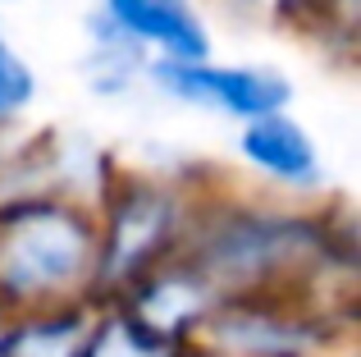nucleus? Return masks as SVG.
Segmentation results:
<instances>
[{
    "label": "nucleus",
    "instance_id": "obj_1",
    "mask_svg": "<svg viewBox=\"0 0 361 357\" xmlns=\"http://www.w3.org/2000/svg\"><path fill=\"white\" fill-rule=\"evenodd\" d=\"M183 257L220 294H265V289L311 294V279H329L334 261L353 266V238L338 243L334 224L307 206L224 197L202 188Z\"/></svg>",
    "mask_w": 361,
    "mask_h": 357
},
{
    "label": "nucleus",
    "instance_id": "obj_2",
    "mask_svg": "<svg viewBox=\"0 0 361 357\" xmlns=\"http://www.w3.org/2000/svg\"><path fill=\"white\" fill-rule=\"evenodd\" d=\"M97 284V211L64 193L0 202V312L92 307Z\"/></svg>",
    "mask_w": 361,
    "mask_h": 357
},
{
    "label": "nucleus",
    "instance_id": "obj_3",
    "mask_svg": "<svg viewBox=\"0 0 361 357\" xmlns=\"http://www.w3.org/2000/svg\"><path fill=\"white\" fill-rule=\"evenodd\" d=\"M202 188L169 174H133L115 170L92 202L97 211V284L101 303L115 298L142 270L160 266L165 257L183 252L192 229Z\"/></svg>",
    "mask_w": 361,
    "mask_h": 357
},
{
    "label": "nucleus",
    "instance_id": "obj_4",
    "mask_svg": "<svg viewBox=\"0 0 361 357\" xmlns=\"http://www.w3.org/2000/svg\"><path fill=\"white\" fill-rule=\"evenodd\" d=\"M338 325L329 303L293 289L224 294L206 316L202 339L224 357H334Z\"/></svg>",
    "mask_w": 361,
    "mask_h": 357
},
{
    "label": "nucleus",
    "instance_id": "obj_5",
    "mask_svg": "<svg viewBox=\"0 0 361 357\" xmlns=\"http://www.w3.org/2000/svg\"><path fill=\"white\" fill-rule=\"evenodd\" d=\"M147 83L174 106H188L197 115H215L229 124L274 115V110H293V78L279 64L265 60H220V55H202V60H151Z\"/></svg>",
    "mask_w": 361,
    "mask_h": 357
},
{
    "label": "nucleus",
    "instance_id": "obj_6",
    "mask_svg": "<svg viewBox=\"0 0 361 357\" xmlns=\"http://www.w3.org/2000/svg\"><path fill=\"white\" fill-rule=\"evenodd\" d=\"M233 152H238L243 170L274 197L298 202V197H316L320 188H325V156H320V143L293 110H274V115L238 124Z\"/></svg>",
    "mask_w": 361,
    "mask_h": 357
},
{
    "label": "nucleus",
    "instance_id": "obj_7",
    "mask_svg": "<svg viewBox=\"0 0 361 357\" xmlns=\"http://www.w3.org/2000/svg\"><path fill=\"white\" fill-rule=\"evenodd\" d=\"M220 298H224L220 289H215L183 252H174V257H165L160 266L142 270L133 284H123L106 303L128 307L137 321H147L156 334H165L169 344L183 349V344L202 339V325H206V316L215 312Z\"/></svg>",
    "mask_w": 361,
    "mask_h": 357
},
{
    "label": "nucleus",
    "instance_id": "obj_8",
    "mask_svg": "<svg viewBox=\"0 0 361 357\" xmlns=\"http://www.w3.org/2000/svg\"><path fill=\"white\" fill-rule=\"evenodd\" d=\"M92 14L147 64L215 55V28L202 0H97Z\"/></svg>",
    "mask_w": 361,
    "mask_h": 357
},
{
    "label": "nucleus",
    "instance_id": "obj_9",
    "mask_svg": "<svg viewBox=\"0 0 361 357\" xmlns=\"http://www.w3.org/2000/svg\"><path fill=\"white\" fill-rule=\"evenodd\" d=\"M92 307H46V312L5 316L0 357H82Z\"/></svg>",
    "mask_w": 361,
    "mask_h": 357
},
{
    "label": "nucleus",
    "instance_id": "obj_10",
    "mask_svg": "<svg viewBox=\"0 0 361 357\" xmlns=\"http://www.w3.org/2000/svg\"><path fill=\"white\" fill-rule=\"evenodd\" d=\"M178 344L156 334L147 321L119 303H97L87 321V339H82V357H174Z\"/></svg>",
    "mask_w": 361,
    "mask_h": 357
},
{
    "label": "nucleus",
    "instance_id": "obj_11",
    "mask_svg": "<svg viewBox=\"0 0 361 357\" xmlns=\"http://www.w3.org/2000/svg\"><path fill=\"white\" fill-rule=\"evenodd\" d=\"M142 78H147V60L123 46L97 14H87V87L97 97H123Z\"/></svg>",
    "mask_w": 361,
    "mask_h": 357
},
{
    "label": "nucleus",
    "instance_id": "obj_12",
    "mask_svg": "<svg viewBox=\"0 0 361 357\" xmlns=\"http://www.w3.org/2000/svg\"><path fill=\"white\" fill-rule=\"evenodd\" d=\"M37 92H42V78H37L32 60H27V55L5 37V28H0V133L14 128L18 119L32 110Z\"/></svg>",
    "mask_w": 361,
    "mask_h": 357
},
{
    "label": "nucleus",
    "instance_id": "obj_13",
    "mask_svg": "<svg viewBox=\"0 0 361 357\" xmlns=\"http://www.w3.org/2000/svg\"><path fill=\"white\" fill-rule=\"evenodd\" d=\"M247 9H279V14H288V9H307V0H238Z\"/></svg>",
    "mask_w": 361,
    "mask_h": 357
},
{
    "label": "nucleus",
    "instance_id": "obj_14",
    "mask_svg": "<svg viewBox=\"0 0 361 357\" xmlns=\"http://www.w3.org/2000/svg\"><path fill=\"white\" fill-rule=\"evenodd\" d=\"M174 357H224V353H215V349H206V344H183Z\"/></svg>",
    "mask_w": 361,
    "mask_h": 357
},
{
    "label": "nucleus",
    "instance_id": "obj_15",
    "mask_svg": "<svg viewBox=\"0 0 361 357\" xmlns=\"http://www.w3.org/2000/svg\"><path fill=\"white\" fill-rule=\"evenodd\" d=\"M0 152H5V147H0Z\"/></svg>",
    "mask_w": 361,
    "mask_h": 357
}]
</instances>
